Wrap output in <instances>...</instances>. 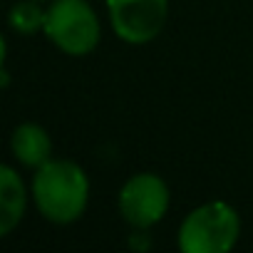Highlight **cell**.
Returning a JSON list of instances; mask_svg holds the SVG:
<instances>
[{"instance_id":"7a4b0ae2","label":"cell","mask_w":253,"mask_h":253,"mask_svg":"<svg viewBox=\"0 0 253 253\" xmlns=\"http://www.w3.org/2000/svg\"><path fill=\"white\" fill-rule=\"evenodd\" d=\"M241 218L226 201H211L194 209L179 228V248L184 253H226L236 246Z\"/></svg>"},{"instance_id":"ba28073f","label":"cell","mask_w":253,"mask_h":253,"mask_svg":"<svg viewBox=\"0 0 253 253\" xmlns=\"http://www.w3.org/2000/svg\"><path fill=\"white\" fill-rule=\"evenodd\" d=\"M10 28L20 35H35L42 25H45V13L35 5V3H15L10 15Z\"/></svg>"},{"instance_id":"6da1fadb","label":"cell","mask_w":253,"mask_h":253,"mask_svg":"<svg viewBox=\"0 0 253 253\" xmlns=\"http://www.w3.org/2000/svg\"><path fill=\"white\" fill-rule=\"evenodd\" d=\"M33 196L47 221L70 223L84 213L89 199V181L75 162L50 159L38 169L33 179Z\"/></svg>"},{"instance_id":"5b68a950","label":"cell","mask_w":253,"mask_h":253,"mask_svg":"<svg viewBox=\"0 0 253 253\" xmlns=\"http://www.w3.org/2000/svg\"><path fill=\"white\" fill-rule=\"evenodd\" d=\"M169 209V189L157 174H137L119 191V211L134 228H149Z\"/></svg>"},{"instance_id":"3957f363","label":"cell","mask_w":253,"mask_h":253,"mask_svg":"<svg viewBox=\"0 0 253 253\" xmlns=\"http://www.w3.org/2000/svg\"><path fill=\"white\" fill-rule=\"evenodd\" d=\"M45 35L67 55H89L99 42V20L84 0H55L45 13Z\"/></svg>"},{"instance_id":"8992f818","label":"cell","mask_w":253,"mask_h":253,"mask_svg":"<svg viewBox=\"0 0 253 253\" xmlns=\"http://www.w3.org/2000/svg\"><path fill=\"white\" fill-rule=\"evenodd\" d=\"M25 186L13 167H0V236H8L25 213Z\"/></svg>"},{"instance_id":"277c9868","label":"cell","mask_w":253,"mask_h":253,"mask_svg":"<svg viewBox=\"0 0 253 253\" xmlns=\"http://www.w3.org/2000/svg\"><path fill=\"white\" fill-rule=\"evenodd\" d=\"M114 33L132 45L154 40L167 20V0H107Z\"/></svg>"},{"instance_id":"52a82bcc","label":"cell","mask_w":253,"mask_h":253,"mask_svg":"<svg viewBox=\"0 0 253 253\" xmlns=\"http://www.w3.org/2000/svg\"><path fill=\"white\" fill-rule=\"evenodd\" d=\"M13 154L20 164L40 169L45 162H50V152H52V142L47 137V132L38 124H20L13 132Z\"/></svg>"}]
</instances>
